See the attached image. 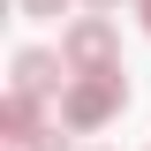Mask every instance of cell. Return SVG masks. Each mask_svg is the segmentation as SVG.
<instances>
[{"mask_svg": "<svg viewBox=\"0 0 151 151\" xmlns=\"http://www.w3.org/2000/svg\"><path fill=\"white\" fill-rule=\"evenodd\" d=\"M60 53H68L76 76H113V68H121V38H113L106 15H83L68 38H60Z\"/></svg>", "mask_w": 151, "mask_h": 151, "instance_id": "obj_2", "label": "cell"}, {"mask_svg": "<svg viewBox=\"0 0 151 151\" xmlns=\"http://www.w3.org/2000/svg\"><path fill=\"white\" fill-rule=\"evenodd\" d=\"M91 8H121V0H91Z\"/></svg>", "mask_w": 151, "mask_h": 151, "instance_id": "obj_7", "label": "cell"}, {"mask_svg": "<svg viewBox=\"0 0 151 151\" xmlns=\"http://www.w3.org/2000/svg\"><path fill=\"white\" fill-rule=\"evenodd\" d=\"M136 8H144V30H151V0H136Z\"/></svg>", "mask_w": 151, "mask_h": 151, "instance_id": "obj_6", "label": "cell"}, {"mask_svg": "<svg viewBox=\"0 0 151 151\" xmlns=\"http://www.w3.org/2000/svg\"><path fill=\"white\" fill-rule=\"evenodd\" d=\"M68 0H23V15H60Z\"/></svg>", "mask_w": 151, "mask_h": 151, "instance_id": "obj_5", "label": "cell"}, {"mask_svg": "<svg viewBox=\"0 0 151 151\" xmlns=\"http://www.w3.org/2000/svg\"><path fill=\"white\" fill-rule=\"evenodd\" d=\"M23 151H68V144H60V129H38V136H30Z\"/></svg>", "mask_w": 151, "mask_h": 151, "instance_id": "obj_4", "label": "cell"}, {"mask_svg": "<svg viewBox=\"0 0 151 151\" xmlns=\"http://www.w3.org/2000/svg\"><path fill=\"white\" fill-rule=\"evenodd\" d=\"M121 98H129L121 68L113 76H76L68 91H60V129H106L113 113H121Z\"/></svg>", "mask_w": 151, "mask_h": 151, "instance_id": "obj_1", "label": "cell"}, {"mask_svg": "<svg viewBox=\"0 0 151 151\" xmlns=\"http://www.w3.org/2000/svg\"><path fill=\"white\" fill-rule=\"evenodd\" d=\"M60 76H68V53H15V98H53Z\"/></svg>", "mask_w": 151, "mask_h": 151, "instance_id": "obj_3", "label": "cell"}]
</instances>
